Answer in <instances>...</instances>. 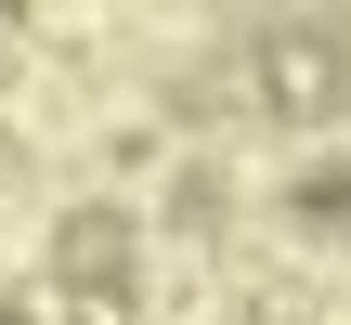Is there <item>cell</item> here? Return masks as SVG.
<instances>
[{"label": "cell", "mask_w": 351, "mask_h": 325, "mask_svg": "<svg viewBox=\"0 0 351 325\" xmlns=\"http://www.w3.org/2000/svg\"><path fill=\"white\" fill-rule=\"evenodd\" d=\"M130 261H143V221H130V208H65L52 274H65L78 300H130Z\"/></svg>", "instance_id": "7a4b0ae2"}, {"label": "cell", "mask_w": 351, "mask_h": 325, "mask_svg": "<svg viewBox=\"0 0 351 325\" xmlns=\"http://www.w3.org/2000/svg\"><path fill=\"white\" fill-rule=\"evenodd\" d=\"M247 104L274 130H351V26L339 13H274L247 39Z\"/></svg>", "instance_id": "6da1fadb"}]
</instances>
